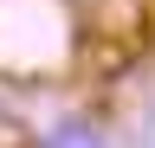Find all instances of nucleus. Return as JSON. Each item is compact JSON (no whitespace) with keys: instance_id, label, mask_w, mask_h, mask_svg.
<instances>
[{"instance_id":"1","label":"nucleus","mask_w":155,"mask_h":148,"mask_svg":"<svg viewBox=\"0 0 155 148\" xmlns=\"http://www.w3.org/2000/svg\"><path fill=\"white\" fill-rule=\"evenodd\" d=\"M19 148H123V135H116V122L104 109L78 103V109H58V116L32 122L26 135H19Z\"/></svg>"}]
</instances>
